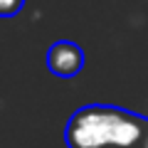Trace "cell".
I'll return each instance as SVG.
<instances>
[{"instance_id":"obj_1","label":"cell","mask_w":148,"mask_h":148,"mask_svg":"<svg viewBox=\"0 0 148 148\" xmlns=\"http://www.w3.org/2000/svg\"><path fill=\"white\" fill-rule=\"evenodd\" d=\"M148 119L106 104L77 109L64 126L67 148H138Z\"/></svg>"},{"instance_id":"obj_2","label":"cell","mask_w":148,"mask_h":148,"mask_svg":"<svg viewBox=\"0 0 148 148\" xmlns=\"http://www.w3.org/2000/svg\"><path fill=\"white\" fill-rule=\"evenodd\" d=\"M47 69L59 79H72L84 69V49L72 40H59L47 49Z\"/></svg>"},{"instance_id":"obj_3","label":"cell","mask_w":148,"mask_h":148,"mask_svg":"<svg viewBox=\"0 0 148 148\" xmlns=\"http://www.w3.org/2000/svg\"><path fill=\"white\" fill-rule=\"evenodd\" d=\"M25 0H0V17H15L22 10Z\"/></svg>"},{"instance_id":"obj_4","label":"cell","mask_w":148,"mask_h":148,"mask_svg":"<svg viewBox=\"0 0 148 148\" xmlns=\"http://www.w3.org/2000/svg\"><path fill=\"white\" fill-rule=\"evenodd\" d=\"M141 148H148V123H146V131H143V138H141Z\"/></svg>"},{"instance_id":"obj_5","label":"cell","mask_w":148,"mask_h":148,"mask_svg":"<svg viewBox=\"0 0 148 148\" xmlns=\"http://www.w3.org/2000/svg\"><path fill=\"white\" fill-rule=\"evenodd\" d=\"M138 148H141V146H138Z\"/></svg>"}]
</instances>
